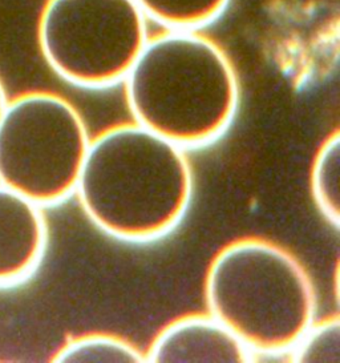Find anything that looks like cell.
<instances>
[{
	"instance_id": "ba28073f",
	"label": "cell",
	"mask_w": 340,
	"mask_h": 363,
	"mask_svg": "<svg viewBox=\"0 0 340 363\" xmlns=\"http://www.w3.org/2000/svg\"><path fill=\"white\" fill-rule=\"evenodd\" d=\"M340 135L335 129L320 144L310 171L312 200L329 225L335 229L340 223Z\"/></svg>"
},
{
	"instance_id": "9c48e42d",
	"label": "cell",
	"mask_w": 340,
	"mask_h": 363,
	"mask_svg": "<svg viewBox=\"0 0 340 363\" xmlns=\"http://www.w3.org/2000/svg\"><path fill=\"white\" fill-rule=\"evenodd\" d=\"M53 362H147L145 352L110 333H85L64 342Z\"/></svg>"
},
{
	"instance_id": "7c38bea8",
	"label": "cell",
	"mask_w": 340,
	"mask_h": 363,
	"mask_svg": "<svg viewBox=\"0 0 340 363\" xmlns=\"http://www.w3.org/2000/svg\"><path fill=\"white\" fill-rule=\"evenodd\" d=\"M8 97H7V92H6V88H4V84H3V82L0 80V118L3 116V113H4V111H6V107H7V104H8Z\"/></svg>"
},
{
	"instance_id": "6da1fadb",
	"label": "cell",
	"mask_w": 340,
	"mask_h": 363,
	"mask_svg": "<svg viewBox=\"0 0 340 363\" xmlns=\"http://www.w3.org/2000/svg\"><path fill=\"white\" fill-rule=\"evenodd\" d=\"M74 194L103 233L149 242L188 213L194 172L185 148L135 121L120 123L91 140Z\"/></svg>"
},
{
	"instance_id": "8992f818",
	"label": "cell",
	"mask_w": 340,
	"mask_h": 363,
	"mask_svg": "<svg viewBox=\"0 0 340 363\" xmlns=\"http://www.w3.org/2000/svg\"><path fill=\"white\" fill-rule=\"evenodd\" d=\"M48 242L42 206L0 184V289L32 277L42 265Z\"/></svg>"
},
{
	"instance_id": "277c9868",
	"label": "cell",
	"mask_w": 340,
	"mask_h": 363,
	"mask_svg": "<svg viewBox=\"0 0 340 363\" xmlns=\"http://www.w3.org/2000/svg\"><path fill=\"white\" fill-rule=\"evenodd\" d=\"M92 138L68 99L32 91L0 118V184L40 206L72 196Z\"/></svg>"
},
{
	"instance_id": "3957f363",
	"label": "cell",
	"mask_w": 340,
	"mask_h": 363,
	"mask_svg": "<svg viewBox=\"0 0 340 363\" xmlns=\"http://www.w3.org/2000/svg\"><path fill=\"white\" fill-rule=\"evenodd\" d=\"M208 311L253 354L290 352L317 320L307 269L285 246L242 237L212 257L203 284Z\"/></svg>"
},
{
	"instance_id": "5b68a950",
	"label": "cell",
	"mask_w": 340,
	"mask_h": 363,
	"mask_svg": "<svg viewBox=\"0 0 340 363\" xmlns=\"http://www.w3.org/2000/svg\"><path fill=\"white\" fill-rule=\"evenodd\" d=\"M136 0H47L38 24L42 57L83 88L121 83L149 38Z\"/></svg>"
},
{
	"instance_id": "8fae6325",
	"label": "cell",
	"mask_w": 340,
	"mask_h": 363,
	"mask_svg": "<svg viewBox=\"0 0 340 363\" xmlns=\"http://www.w3.org/2000/svg\"><path fill=\"white\" fill-rule=\"evenodd\" d=\"M339 315L315 320L290 350L294 362H339Z\"/></svg>"
},
{
	"instance_id": "7a4b0ae2",
	"label": "cell",
	"mask_w": 340,
	"mask_h": 363,
	"mask_svg": "<svg viewBox=\"0 0 340 363\" xmlns=\"http://www.w3.org/2000/svg\"><path fill=\"white\" fill-rule=\"evenodd\" d=\"M121 83L132 121L185 150L225 135L241 100L230 56L201 30L149 35Z\"/></svg>"
},
{
	"instance_id": "30bf717a",
	"label": "cell",
	"mask_w": 340,
	"mask_h": 363,
	"mask_svg": "<svg viewBox=\"0 0 340 363\" xmlns=\"http://www.w3.org/2000/svg\"><path fill=\"white\" fill-rule=\"evenodd\" d=\"M149 22L173 30H201L214 22L230 0H136Z\"/></svg>"
},
{
	"instance_id": "52a82bcc",
	"label": "cell",
	"mask_w": 340,
	"mask_h": 363,
	"mask_svg": "<svg viewBox=\"0 0 340 363\" xmlns=\"http://www.w3.org/2000/svg\"><path fill=\"white\" fill-rule=\"evenodd\" d=\"M253 355L209 311L170 320L145 352L147 362H249Z\"/></svg>"
}]
</instances>
